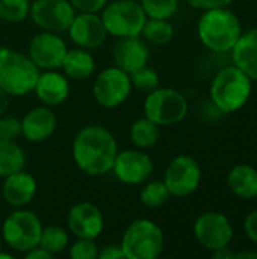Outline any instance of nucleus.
Returning a JSON list of instances; mask_svg holds the SVG:
<instances>
[{
	"mask_svg": "<svg viewBox=\"0 0 257 259\" xmlns=\"http://www.w3.org/2000/svg\"><path fill=\"white\" fill-rule=\"evenodd\" d=\"M117 153L118 143L114 134L100 124L82 127L73 140V159L88 176H103L112 171Z\"/></svg>",
	"mask_w": 257,
	"mask_h": 259,
	"instance_id": "obj_1",
	"label": "nucleus"
},
{
	"mask_svg": "<svg viewBox=\"0 0 257 259\" xmlns=\"http://www.w3.org/2000/svg\"><path fill=\"white\" fill-rule=\"evenodd\" d=\"M197 33L201 44L214 53H227L233 49L242 33L239 17L226 8L203 11L197 23Z\"/></svg>",
	"mask_w": 257,
	"mask_h": 259,
	"instance_id": "obj_2",
	"label": "nucleus"
},
{
	"mask_svg": "<svg viewBox=\"0 0 257 259\" xmlns=\"http://www.w3.org/2000/svg\"><path fill=\"white\" fill-rule=\"evenodd\" d=\"M253 93V80L235 64L217 71L211 82L209 96L215 108L223 114L242 109Z\"/></svg>",
	"mask_w": 257,
	"mask_h": 259,
	"instance_id": "obj_3",
	"label": "nucleus"
},
{
	"mask_svg": "<svg viewBox=\"0 0 257 259\" xmlns=\"http://www.w3.org/2000/svg\"><path fill=\"white\" fill-rule=\"evenodd\" d=\"M39 73L29 55L6 47L0 49V88L9 97L33 93Z\"/></svg>",
	"mask_w": 257,
	"mask_h": 259,
	"instance_id": "obj_4",
	"label": "nucleus"
},
{
	"mask_svg": "<svg viewBox=\"0 0 257 259\" xmlns=\"http://www.w3.org/2000/svg\"><path fill=\"white\" fill-rule=\"evenodd\" d=\"M120 244L126 259H156L164 252L165 237L153 220L136 219L126 228Z\"/></svg>",
	"mask_w": 257,
	"mask_h": 259,
	"instance_id": "obj_5",
	"label": "nucleus"
},
{
	"mask_svg": "<svg viewBox=\"0 0 257 259\" xmlns=\"http://www.w3.org/2000/svg\"><path fill=\"white\" fill-rule=\"evenodd\" d=\"M108 35L115 38L141 36L147 15L138 0H112L100 11Z\"/></svg>",
	"mask_w": 257,
	"mask_h": 259,
	"instance_id": "obj_6",
	"label": "nucleus"
},
{
	"mask_svg": "<svg viewBox=\"0 0 257 259\" xmlns=\"http://www.w3.org/2000/svg\"><path fill=\"white\" fill-rule=\"evenodd\" d=\"M42 223L39 217L29 209H14L2 225V240L14 252L26 253L39 244Z\"/></svg>",
	"mask_w": 257,
	"mask_h": 259,
	"instance_id": "obj_7",
	"label": "nucleus"
},
{
	"mask_svg": "<svg viewBox=\"0 0 257 259\" xmlns=\"http://www.w3.org/2000/svg\"><path fill=\"white\" fill-rule=\"evenodd\" d=\"M188 114L186 97L174 88H161L147 93L144 100V115L161 126L180 123Z\"/></svg>",
	"mask_w": 257,
	"mask_h": 259,
	"instance_id": "obj_8",
	"label": "nucleus"
},
{
	"mask_svg": "<svg viewBox=\"0 0 257 259\" xmlns=\"http://www.w3.org/2000/svg\"><path fill=\"white\" fill-rule=\"evenodd\" d=\"M132 90L129 73L117 65L101 70L92 83V96L97 105L105 109H115L121 106L129 99Z\"/></svg>",
	"mask_w": 257,
	"mask_h": 259,
	"instance_id": "obj_9",
	"label": "nucleus"
},
{
	"mask_svg": "<svg viewBox=\"0 0 257 259\" xmlns=\"http://www.w3.org/2000/svg\"><path fill=\"white\" fill-rule=\"evenodd\" d=\"M192 232L195 241L209 252L230 247L235 234L229 217L218 211L200 214L194 222Z\"/></svg>",
	"mask_w": 257,
	"mask_h": 259,
	"instance_id": "obj_10",
	"label": "nucleus"
},
{
	"mask_svg": "<svg viewBox=\"0 0 257 259\" xmlns=\"http://www.w3.org/2000/svg\"><path fill=\"white\" fill-rule=\"evenodd\" d=\"M162 181L171 197H188L194 194L201 184V167L195 158L189 155H177L167 165Z\"/></svg>",
	"mask_w": 257,
	"mask_h": 259,
	"instance_id": "obj_11",
	"label": "nucleus"
},
{
	"mask_svg": "<svg viewBox=\"0 0 257 259\" xmlns=\"http://www.w3.org/2000/svg\"><path fill=\"white\" fill-rule=\"evenodd\" d=\"M76 9L70 0H35L30 3L29 17L41 30L64 33L68 30Z\"/></svg>",
	"mask_w": 257,
	"mask_h": 259,
	"instance_id": "obj_12",
	"label": "nucleus"
},
{
	"mask_svg": "<svg viewBox=\"0 0 257 259\" xmlns=\"http://www.w3.org/2000/svg\"><path fill=\"white\" fill-rule=\"evenodd\" d=\"M68 47L59 33L41 30L29 42L27 55L39 70H59Z\"/></svg>",
	"mask_w": 257,
	"mask_h": 259,
	"instance_id": "obj_13",
	"label": "nucleus"
},
{
	"mask_svg": "<svg viewBox=\"0 0 257 259\" xmlns=\"http://www.w3.org/2000/svg\"><path fill=\"white\" fill-rule=\"evenodd\" d=\"M155 165L150 155L142 150H123L117 153L112 165L115 178L126 185H141L150 179Z\"/></svg>",
	"mask_w": 257,
	"mask_h": 259,
	"instance_id": "obj_14",
	"label": "nucleus"
},
{
	"mask_svg": "<svg viewBox=\"0 0 257 259\" xmlns=\"http://www.w3.org/2000/svg\"><path fill=\"white\" fill-rule=\"evenodd\" d=\"M67 226L76 238L97 240L105 229V217L97 205L91 202H79L70 208Z\"/></svg>",
	"mask_w": 257,
	"mask_h": 259,
	"instance_id": "obj_15",
	"label": "nucleus"
},
{
	"mask_svg": "<svg viewBox=\"0 0 257 259\" xmlns=\"http://www.w3.org/2000/svg\"><path fill=\"white\" fill-rule=\"evenodd\" d=\"M67 32L71 41L77 47H82L86 50H94V49L101 47L108 38L106 27L98 12L76 14Z\"/></svg>",
	"mask_w": 257,
	"mask_h": 259,
	"instance_id": "obj_16",
	"label": "nucleus"
},
{
	"mask_svg": "<svg viewBox=\"0 0 257 259\" xmlns=\"http://www.w3.org/2000/svg\"><path fill=\"white\" fill-rule=\"evenodd\" d=\"M112 59L118 68L130 74L148 64L150 50L142 36L117 38L112 47Z\"/></svg>",
	"mask_w": 257,
	"mask_h": 259,
	"instance_id": "obj_17",
	"label": "nucleus"
},
{
	"mask_svg": "<svg viewBox=\"0 0 257 259\" xmlns=\"http://www.w3.org/2000/svg\"><path fill=\"white\" fill-rule=\"evenodd\" d=\"M36 191H38L36 179L24 168L3 178L2 197L14 209L27 206L35 199Z\"/></svg>",
	"mask_w": 257,
	"mask_h": 259,
	"instance_id": "obj_18",
	"label": "nucleus"
},
{
	"mask_svg": "<svg viewBox=\"0 0 257 259\" xmlns=\"http://www.w3.org/2000/svg\"><path fill=\"white\" fill-rule=\"evenodd\" d=\"M58 126V118L50 106H35L21 118V135L30 143L48 140Z\"/></svg>",
	"mask_w": 257,
	"mask_h": 259,
	"instance_id": "obj_19",
	"label": "nucleus"
},
{
	"mask_svg": "<svg viewBox=\"0 0 257 259\" xmlns=\"http://www.w3.org/2000/svg\"><path fill=\"white\" fill-rule=\"evenodd\" d=\"M33 93L45 106L62 105L70 96V80L58 70H44L39 73Z\"/></svg>",
	"mask_w": 257,
	"mask_h": 259,
	"instance_id": "obj_20",
	"label": "nucleus"
},
{
	"mask_svg": "<svg viewBox=\"0 0 257 259\" xmlns=\"http://www.w3.org/2000/svg\"><path fill=\"white\" fill-rule=\"evenodd\" d=\"M230 53L233 64L251 80H257V27L242 32Z\"/></svg>",
	"mask_w": 257,
	"mask_h": 259,
	"instance_id": "obj_21",
	"label": "nucleus"
},
{
	"mask_svg": "<svg viewBox=\"0 0 257 259\" xmlns=\"http://www.w3.org/2000/svg\"><path fill=\"white\" fill-rule=\"evenodd\" d=\"M226 184L236 197L242 200L254 199L257 194V168L244 162L236 164L229 170Z\"/></svg>",
	"mask_w": 257,
	"mask_h": 259,
	"instance_id": "obj_22",
	"label": "nucleus"
},
{
	"mask_svg": "<svg viewBox=\"0 0 257 259\" xmlns=\"http://www.w3.org/2000/svg\"><path fill=\"white\" fill-rule=\"evenodd\" d=\"M62 73L71 80H85L91 77L95 71V59L89 53V50L76 47L67 50L64 61H62Z\"/></svg>",
	"mask_w": 257,
	"mask_h": 259,
	"instance_id": "obj_23",
	"label": "nucleus"
},
{
	"mask_svg": "<svg viewBox=\"0 0 257 259\" xmlns=\"http://www.w3.org/2000/svg\"><path fill=\"white\" fill-rule=\"evenodd\" d=\"M26 165L24 150L14 140L0 138V178H6Z\"/></svg>",
	"mask_w": 257,
	"mask_h": 259,
	"instance_id": "obj_24",
	"label": "nucleus"
},
{
	"mask_svg": "<svg viewBox=\"0 0 257 259\" xmlns=\"http://www.w3.org/2000/svg\"><path fill=\"white\" fill-rule=\"evenodd\" d=\"M161 137L159 126L147 118L145 115L142 118H138L132 123L130 131H129V138L133 146L138 149H148L153 147Z\"/></svg>",
	"mask_w": 257,
	"mask_h": 259,
	"instance_id": "obj_25",
	"label": "nucleus"
},
{
	"mask_svg": "<svg viewBox=\"0 0 257 259\" xmlns=\"http://www.w3.org/2000/svg\"><path fill=\"white\" fill-rule=\"evenodd\" d=\"M141 36L153 46H165L174 36V27L167 18H147Z\"/></svg>",
	"mask_w": 257,
	"mask_h": 259,
	"instance_id": "obj_26",
	"label": "nucleus"
},
{
	"mask_svg": "<svg viewBox=\"0 0 257 259\" xmlns=\"http://www.w3.org/2000/svg\"><path fill=\"white\" fill-rule=\"evenodd\" d=\"M70 244V238H68V232L58 225H50V226H42V232H41V238H39V244L42 249H45L47 252H50L53 256L65 252L68 249Z\"/></svg>",
	"mask_w": 257,
	"mask_h": 259,
	"instance_id": "obj_27",
	"label": "nucleus"
},
{
	"mask_svg": "<svg viewBox=\"0 0 257 259\" xmlns=\"http://www.w3.org/2000/svg\"><path fill=\"white\" fill-rule=\"evenodd\" d=\"M171 199V194L164 184V181L144 182V187L139 193V200L147 208H161Z\"/></svg>",
	"mask_w": 257,
	"mask_h": 259,
	"instance_id": "obj_28",
	"label": "nucleus"
},
{
	"mask_svg": "<svg viewBox=\"0 0 257 259\" xmlns=\"http://www.w3.org/2000/svg\"><path fill=\"white\" fill-rule=\"evenodd\" d=\"M30 0H0V20L6 23H21L29 17Z\"/></svg>",
	"mask_w": 257,
	"mask_h": 259,
	"instance_id": "obj_29",
	"label": "nucleus"
},
{
	"mask_svg": "<svg viewBox=\"0 0 257 259\" xmlns=\"http://www.w3.org/2000/svg\"><path fill=\"white\" fill-rule=\"evenodd\" d=\"M139 5L148 18L170 20L179 9V0H139Z\"/></svg>",
	"mask_w": 257,
	"mask_h": 259,
	"instance_id": "obj_30",
	"label": "nucleus"
},
{
	"mask_svg": "<svg viewBox=\"0 0 257 259\" xmlns=\"http://www.w3.org/2000/svg\"><path fill=\"white\" fill-rule=\"evenodd\" d=\"M130 82H132V88H135L139 93H150L153 90H156L159 87V74L155 68L151 67H141L136 71L130 73Z\"/></svg>",
	"mask_w": 257,
	"mask_h": 259,
	"instance_id": "obj_31",
	"label": "nucleus"
},
{
	"mask_svg": "<svg viewBox=\"0 0 257 259\" xmlns=\"http://www.w3.org/2000/svg\"><path fill=\"white\" fill-rule=\"evenodd\" d=\"M98 246L95 240L77 238L73 244H68V256L71 259H97Z\"/></svg>",
	"mask_w": 257,
	"mask_h": 259,
	"instance_id": "obj_32",
	"label": "nucleus"
},
{
	"mask_svg": "<svg viewBox=\"0 0 257 259\" xmlns=\"http://www.w3.org/2000/svg\"><path fill=\"white\" fill-rule=\"evenodd\" d=\"M21 135V120L11 115H0V138L14 140Z\"/></svg>",
	"mask_w": 257,
	"mask_h": 259,
	"instance_id": "obj_33",
	"label": "nucleus"
},
{
	"mask_svg": "<svg viewBox=\"0 0 257 259\" xmlns=\"http://www.w3.org/2000/svg\"><path fill=\"white\" fill-rule=\"evenodd\" d=\"M109 0H70L73 8L79 12H100Z\"/></svg>",
	"mask_w": 257,
	"mask_h": 259,
	"instance_id": "obj_34",
	"label": "nucleus"
},
{
	"mask_svg": "<svg viewBox=\"0 0 257 259\" xmlns=\"http://www.w3.org/2000/svg\"><path fill=\"white\" fill-rule=\"evenodd\" d=\"M186 3L198 11H208L214 8H226L233 3V0H186Z\"/></svg>",
	"mask_w": 257,
	"mask_h": 259,
	"instance_id": "obj_35",
	"label": "nucleus"
},
{
	"mask_svg": "<svg viewBox=\"0 0 257 259\" xmlns=\"http://www.w3.org/2000/svg\"><path fill=\"white\" fill-rule=\"evenodd\" d=\"M244 232L247 238L257 247V209L251 211L244 220Z\"/></svg>",
	"mask_w": 257,
	"mask_h": 259,
	"instance_id": "obj_36",
	"label": "nucleus"
},
{
	"mask_svg": "<svg viewBox=\"0 0 257 259\" xmlns=\"http://www.w3.org/2000/svg\"><path fill=\"white\" fill-rule=\"evenodd\" d=\"M98 259H126L124 252L121 249V244H105L101 249H98Z\"/></svg>",
	"mask_w": 257,
	"mask_h": 259,
	"instance_id": "obj_37",
	"label": "nucleus"
},
{
	"mask_svg": "<svg viewBox=\"0 0 257 259\" xmlns=\"http://www.w3.org/2000/svg\"><path fill=\"white\" fill-rule=\"evenodd\" d=\"M24 255H26V258L27 259H53L55 258L50 252H47V250H45V249H42L41 246H36V247L30 249V250H29V252H26Z\"/></svg>",
	"mask_w": 257,
	"mask_h": 259,
	"instance_id": "obj_38",
	"label": "nucleus"
},
{
	"mask_svg": "<svg viewBox=\"0 0 257 259\" xmlns=\"http://www.w3.org/2000/svg\"><path fill=\"white\" fill-rule=\"evenodd\" d=\"M235 256H236V253L232 252L230 247H224V249H220V250L212 252V258L215 259H233Z\"/></svg>",
	"mask_w": 257,
	"mask_h": 259,
	"instance_id": "obj_39",
	"label": "nucleus"
},
{
	"mask_svg": "<svg viewBox=\"0 0 257 259\" xmlns=\"http://www.w3.org/2000/svg\"><path fill=\"white\" fill-rule=\"evenodd\" d=\"M8 108H9V96L0 88V115L6 114Z\"/></svg>",
	"mask_w": 257,
	"mask_h": 259,
	"instance_id": "obj_40",
	"label": "nucleus"
},
{
	"mask_svg": "<svg viewBox=\"0 0 257 259\" xmlns=\"http://www.w3.org/2000/svg\"><path fill=\"white\" fill-rule=\"evenodd\" d=\"M0 259H12V255L11 253H6L0 249Z\"/></svg>",
	"mask_w": 257,
	"mask_h": 259,
	"instance_id": "obj_41",
	"label": "nucleus"
},
{
	"mask_svg": "<svg viewBox=\"0 0 257 259\" xmlns=\"http://www.w3.org/2000/svg\"><path fill=\"white\" fill-rule=\"evenodd\" d=\"M2 244H3V240H2V235H0V249H2Z\"/></svg>",
	"mask_w": 257,
	"mask_h": 259,
	"instance_id": "obj_42",
	"label": "nucleus"
},
{
	"mask_svg": "<svg viewBox=\"0 0 257 259\" xmlns=\"http://www.w3.org/2000/svg\"><path fill=\"white\" fill-rule=\"evenodd\" d=\"M254 199H256V200H257V194H256V197H254Z\"/></svg>",
	"mask_w": 257,
	"mask_h": 259,
	"instance_id": "obj_43",
	"label": "nucleus"
}]
</instances>
